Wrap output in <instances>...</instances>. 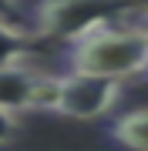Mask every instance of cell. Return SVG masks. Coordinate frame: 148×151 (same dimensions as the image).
<instances>
[{"label": "cell", "mask_w": 148, "mask_h": 151, "mask_svg": "<svg viewBox=\"0 0 148 151\" xmlns=\"http://www.w3.org/2000/svg\"><path fill=\"white\" fill-rule=\"evenodd\" d=\"M121 94V81L108 77H91V74H44L40 87V111L47 114H64L74 121H91L101 118L115 108Z\"/></svg>", "instance_id": "obj_3"}, {"label": "cell", "mask_w": 148, "mask_h": 151, "mask_svg": "<svg viewBox=\"0 0 148 151\" xmlns=\"http://www.w3.org/2000/svg\"><path fill=\"white\" fill-rule=\"evenodd\" d=\"M17 17V0H0V20H10Z\"/></svg>", "instance_id": "obj_9"}, {"label": "cell", "mask_w": 148, "mask_h": 151, "mask_svg": "<svg viewBox=\"0 0 148 151\" xmlns=\"http://www.w3.org/2000/svg\"><path fill=\"white\" fill-rule=\"evenodd\" d=\"M34 34H27L24 27H17L10 20H0V70L7 67H20L24 60L34 54Z\"/></svg>", "instance_id": "obj_6"}, {"label": "cell", "mask_w": 148, "mask_h": 151, "mask_svg": "<svg viewBox=\"0 0 148 151\" xmlns=\"http://www.w3.org/2000/svg\"><path fill=\"white\" fill-rule=\"evenodd\" d=\"M67 64L74 74L108 77H148V34L131 24H111L94 30L81 44L67 47Z\"/></svg>", "instance_id": "obj_1"}, {"label": "cell", "mask_w": 148, "mask_h": 151, "mask_svg": "<svg viewBox=\"0 0 148 151\" xmlns=\"http://www.w3.org/2000/svg\"><path fill=\"white\" fill-rule=\"evenodd\" d=\"M108 134L115 145L128 148V151H148V108L118 114L108 124Z\"/></svg>", "instance_id": "obj_5"}, {"label": "cell", "mask_w": 148, "mask_h": 151, "mask_svg": "<svg viewBox=\"0 0 148 151\" xmlns=\"http://www.w3.org/2000/svg\"><path fill=\"white\" fill-rule=\"evenodd\" d=\"M125 10L128 7H118L111 0H40L37 14H34V30L44 40L74 47L94 30L118 24Z\"/></svg>", "instance_id": "obj_2"}, {"label": "cell", "mask_w": 148, "mask_h": 151, "mask_svg": "<svg viewBox=\"0 0 148 151\" xmlns=\"http://www.w3.org/2000/svg\"><path fill=\"white\" fill-rule=\"evenodd\" d=\"M40 87L44 74H34L30 67H7L0 70V108L24 114V111H40Z\"/></svg>", "instance_id": "obj_4"}, {"label": "cell", "mask_w": 148, "mask_h": 151, "mask_svg": "<svg viewBox=\"0 0 148 151\" xmlns=\"http://www.w3.org/2000/svg\"><path fill=\"white\" fill-rule=\"evenodd\" d=\"M121 20H125V24H131V27H138V30H145V34H148V7H128Z\"/></svg>", "instance_id": "obj_8"}, {"label": "cell", "mask_w": 148, "mask_h": 151, "mask_svg": "<svg viewBox=\"0 0 148 151\" xmlns=\"http://www.w3.org/2000/svg\"><path fill=\"white\" fill-rule=\"evenodd\" d=\"M17 131H20V121H17V114L0 108V145L14 141V138H17Z\"/></svg>", "instance_id": "obj_7"}]
</instances>
